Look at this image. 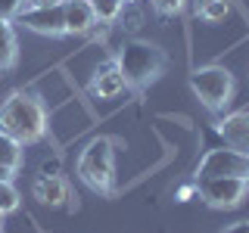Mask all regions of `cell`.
Wrapping results in <instances>:
<instances>
[{
    "label": "cell",
    "mask_w": 249,
    "mask_h": 233,
    "mask_svg": "<svg viewBox=\"0 0 249 233\" xmlns=\"http://www.w3.org/2000/svg\"><path fill=\"white\" fill-rule=\"evenodd\" d=\"M0 165L16 168V171L22 165V143H16V140L10 134H3V131H0Z\"/></svg>",
    "instance_id": "15"
},
{
    "label": "cell",
    "mask_w": 249,
    "mask_h": 233,
    "mask_svg": "<svg viewBox=\"0 0 249 233\" xmlns=\"http://www.w3.org/2000/svg\"><path fill=\"white\" fill-rule=\"evenodd\" d=\"M16 62H19V41L13 19H0V72H13Z\"/></svg>",
    "instance_id": "12"
},
{
    "label": "cell",
    "mask_w": 249,
    "mask_h": 233,
    "mask_svg": "<svg viewBox=\"0 0 249 233\" xmlns=\"http://www.w3.org/2000/svg\"><path fill=\"white\" fill-rule=\"evenodd\" d=\"M90 3V10H93V19L97 22H119V16L124 10V3L122 0H88Z\"/></svg>",
    "instance_id": "14"
},
{
    "label": "cell",
    "mask_w": 249,
    "mask_h": 233,
    "mask_svg": "<svg viewBox=\"0 0 249 233\" xmlns=\"http://www.w3.org/2000/svg\"><path fill=\"white\" fill-rule=\"evenodd\" d=\"M78 177L88 190L100 196H112L115 190V150L109 137H97L84 146L81 159H78Z\"/></svg>",
    "instance_id": "3"
},
{
    "label": "cell",
    "mask_w": 249,
    "mask_h": 233,
    "mask_svg": "<svg viewBox=\"0 0 249 233\" xmlns=\"http://www.w3.org/2000/svg\"><path fill=\"white\" fill-rule=\"evenodd\" d=\"M193 196H196V183L181 186V190H178V202H187V199H193Z\"/></svg>",
    "instance_id": "20"
},
{
    "label": "cell",
    "mask_w": 249,
    "mask_h": 233,
    "mask_svg": "<svg viewBox=\"0 0 249 233\" xmlns=\"http://www.w3.org/2000/svg\"><path fill=\"white\" fill-rule=\"evenodd\" d=\"M16 177V168H6V165H0V181H13Z\"/></svg>",
    "instance_id": "21"
},
{
    "label": "cell",
    "mask_w": 249,
    "mask_h": 233,
    "mask_svg": "<svg viewBox=\"0 0 249 233\" xmlns=\"http://www.w3.org/2000/svg\"><path fill=\"white\" fill-rule=\"evenodd\" d=\"M0 221H3V212H0Z\"/></svg>",
    "instance_id": "24"
},
{
    "label": "cell",
    "mask_w": 249,
    "mask_h": 233,
    "mask_svg": "<svg viewBox=\"0 0 249 233\" xmlns=\"http://www.w3.org/2000/svg\"><path fill=\"white\" fill-rule=\"evenodd\" d=\"M50 3H59V0H25V6H50Z\"/></svg>",
    "instance_id": "22"
},
{
    "label": "cell",
    "mask_w": 249,
    "mask_h": 233,
    "mask_svg": "<svg viewBox=\"0 0 249 233\" xmlns=\"http://www.w3.org/2000/svg\"><path fill=\"white\" fill-rule=\"evenodd\" d=\"M19 202H22V196H19V190H16V183L13 181H0V212L3 215L16 212Z\"/></svg>",
    "instance_id": "16"
},
{
    "label": "cell",
    "mask_w": 249,
    "mask_h": 233,
    "mask_svg": "<svg viewBox=\"0 0 249 233\" xmlns=\"http://www.w3.org/2000/svg\"><path fill=\"white\" fill-rule=\"evenodd\" d=\"M62 19H66V34H88L97 25L88 0H62Z\"/></svg>",
    "instance_id": "9"
},
{
    "label": "cell",
    "mask_w": 249,
    "mask_h": 233,
    "mask_svg": "<svg viewBox=\"0 0 249 233\" xmlns=\"http://www.w3.org/2000/svg\"><path fill=\"white\" fill-rule=\"evenodd\" d=\"M196 196L209 208H237L249 196V177H202L196 181Z\"/></svg>",
    "instance_id": "5"
},
{
    "label": "cell",
    "mask_w": 249,
    "mask_h": 233,
    "mask_svg": "<svg viewBox=\"0 0 249 233\" xmlns=\"http://www.w3.org/2000/svg\"><path fill=\"white\" fill-rule=\"evenodd\" d=\"M150 3L159 16H178V13H184L187 0H150Z\"/></svg>",
    "instance_id": "17"
},
{
    "label": "cell",
    "mask_w": 249,
    "mask_h": 233,
    "mask_svg": "<svg viewBox=\"0 0 249 233\" xmlns=\"http://www.w3.org/2000/svg\"><path fill=\"white\" fill-rule=\"evenodd\" d=\"M221 233H249V221H233V224H228Z\"/></svg>",
    "instance_id": "19"
},
{
    "label": "cell",
    "mask_w": 249,
    "mask_h": 233,
    "mask_svg": "<svg viewBox=\"0 0 249 233\" xmlns=\"http://www.w3.org/2000/svg\"><path fill=\"white\" fill-rule=\"evenodd\" d=\"M190 87L209 112H224V106L233 100L237 81L224 66H202L190 75Z\"/></svg>",
    "instance_id": "4"
},
{
    "label": "cell",
    "mask_w": 249,
    "mask_h": 233,
    "mask_svg": "<svg viewBox=\"0 0 249 233\" xmlns=\"http://www.w3.org/2000/svg\"><path fill=\"white\" fill-rule=\"evenodd\" d=\"M0 131L10 134L16 143H22V146L44 140L47 112H44L41 100H37L35 93H25V90L10 93V97L3 100V106H0Z\"/></svg>",
    "instance_id": "1"
},
{
    "label": "cell",
    "mask_w": 249,
    "mask_h": 233,
    "mask_svg": "<svg viewBox=\"0 0 249 233\" xmlns=\"http://www.w3.org/2000/svg\"><path fill=\"white\" fill-rule=\"evenodd\" d=\"M31 193H35L37 202H44V205H62V202L69 199V183L62 181L59 174H41L31 186Z\"/></svg>",
    "instance_id": "11"
},
{
    "label": "cell",
    "mask_w": 249,
    "mask_h": 233,
    "mask_svg": "<svg viewBox=\"0 0 249 233\" xmlns=\"http://www.w3.org/2000/svg\"><path fill=\"white\" fill-rule=\"evenodd\" d=\"M115 66H119V72L124 78V87L140 93L165 75L168 56H165V50H159L150 41H128L115 53Z\"/></svg>",
    "instance_id": "2"
},
{
    "label": "cell",
    "mask_w": 249,
    "mask_h": 233,
    "mask_svg": "<svg viewBox=\"0 0 249 233\" xmlns=\"http://www.w3.org/2000/svg\"><path fill=\"white\" fill-rule=\"evenodd\" d=\"M88 90H90V97H100V100L119 97V93L124 90V78L119 72V66H115V62H109V66L97 68V75H93V81H90Z\"/></svg>",
    "instance_id": "10"
},
{
    "label": "cell",
    "mask_w": 249,
    "mask_h": 233,
    "mask_svg": "<svg viewBox=\"0 0 249 233\" xmlns=\"http://www.w3.org/2000/svg\"><path fill=\"white\" fill-rule=\"evenodd\" d=\"M25 0H0V19H16Z\"/></svg>",
    "instance_id": "18"
},
{
    "label": "cell",
    "mask_w": 249,
    "mask_h": 233,
    "mask_svg": "<svg viewBox=\"0 0 249 233\" xmlns=\"http://www.w3.org/2000/svg\"><path fill=\"white\" fill-rule=\"evenodd\" d=\"M196 16L202 22H224L231 16V0H196Z\"/></svg>",
    "instance_id": "13"
},
{
    "label": "cell",
    "mask_w": 249,
    "mask_h": 233,
    "mask_svg": "<svg viewBox=\"0 0 249 233\" xmlns=\"http://www.w3.org/2000/svg\"><path fill=\"white\" fill-rule=\"evenodd\" d=\"M202 177H249V155L221 146V150H209L206 159L196 165V181Z\"/></svg>",
    "instance_id": "6"
},
{
    "label": "cell",
    "mask_w": 249,
    "mask_h": 233,
    "mask_svg": "<svg viewBox=\"0 0 249 233\" xmlns=\"http://www.w3.org/2000/svg\"><path fill=\"white\" fill-rule=\"evenodd\" d=\"M122 3H137V0H122Z\"/></svg>",
    "instance_id": "23"
},
{
    "label": "cell",
    "mask_w": 249,
    "mask_h": 233,
    "mask_svg": "<svg viewBox=\"0 0 249 233\" xmlns=\"http://www.w3.org/2000/svg\"><path fill=\"white\" fill-rule=\"evenodd\" d=\"M218 134L224 137V146L249 155V112H231L218 121Z\"/></svg>",
    "instance_id": "8"
},
{
    "label": "cell",
    "mask_w": 249,
    "mask_h": 233,
    "mask_svg": "<svg viewBox=\"0 0 249 233\" xmlns=\"http://www.w3.org/2000/svg\"><path fill=\"white\" fill-rule=\"evenodd\" d=\"M19 25H25L35 34H47V37H62L66 34V19H62V0L50 6H22L16 16Z\"/></svg>",
    "instance_id": "7"
}]
</instances>
